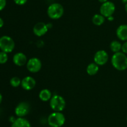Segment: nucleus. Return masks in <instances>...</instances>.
Returning <instances> with one entry per match:
<instances>
[{
  "label": "nucleus",
  "mask_w": 127,
  "mask_h": 127,
  "mask_svg": "<svg viewBox=\"0 0 127 127\" xmlns=\"http://www.w3.org/2000/svg\"><path fill=\"white\" fill-rule=\"evenodd\" d=\"M111 63L115 69L120 71L127 68V56L122 52L114 53L111 59Z\"/></svg>",
  "instance_id": "obj_1"
},
{
  "label": "nucleus",
  "mask_w": 127,
  "mask_h": 127,
  "mask_svg": "<svg viewBox=\"0 0 127 127\" xmlns=\"http://www.w3.org/2000/svg\"><path fill=\"white\" fill-rule=\"evenodd\" d=\"M47 14L52 19H58L64 14V7L58 2L51 4L47 9Z\"/></svg>",
  "instance_id": "obj_2"
},
{
  "label": "nucleus",
  "mask_w": 127,
  "mask_h": 127,
  "mask_svg": "<svg viewBox=\"0 0 127 127\" xmlns=\"http://www.w3.org/2000/svg\"><path fill=\"white\" fill-rule=\"evenodd\" d=\"M65 117L62 112H54L48 117V123L52 127H61L65 123Z\"/></svg>",
  "instance_id": "obj_3"
},
{
  "label": "nucleus",
  "mask_w": 127,
  "mask_h": 127,
  "mask_svg": "<svg viewBox=\"0 0 127 127\" xmlns=\"http://www.w3.org/2000/svg\"><path fill=\"white\" fill-rule=\"evenodd\" d=\"M50 106L54 112H61L66 107L64 98L59 95H55L50 100Z\"/></svg>",
  "instance_id": "obj_4"
},
{
  "label": "nucleus",
  "mask_w": 127,
  "mask_h": 127,
  "mask_svg": "<svg viewBox=\"0 0 127 127\" xmlns=\"http://www.w3.org/2000/svg\"><path fill=\"white\" fill-rule=\"evenodd\" d=\"M15 43L14 40L8 36H3L0 37V49L6 53H10L14 50Z\"/></svg>",
  "instance_id": "obj_5"
},
{
  "label": "nucleus",
  "mask_w": 127,
  "mask_h": 127,
  "mask_svg": "<svg viewBox=\"0 0 127 127\" xmlns=\"http://www.w3.org/2000/svg\"><path fill=\"white\" fill-rule=\"evenodd\" d=\"M115 11V5L111 1H107L102 4L100 7V14L107 18L110 16H113Z\"/></svg>",
  "instance_id": "obj_6"
},
{
  "label": "nucleus",
  "mask_w": 127,
  "mask_h": 127,
  "mask_svg": "<svg viewBox=\"0 0 127 127\" xmlns=\"http://www.w3.org/2000/svg\"><path fill=\"white\" fill-rule=\"evenodd\" d=\"M42 68V62L39 59L32 57L27 62V68L32 73H37L39 72Z\"/></svg>",
  "instance_id": "obj_7"
},
{
  "label": "nucleus",
  "mask_w": 127,
  "mask_h": 127,
  "mask_svg": "<svg viewBox=\"0 0 127 127\" xmlns=\"http://www.w3.org/2000/svg\"><path fill=\"white\" fill-rule=\"evenodd\" d=\"M94 61L98 65H104L109 61V55L104 50L98 51L94 55Z\"/></svg>",
  "instance_id": "obj_8"
},
{
  "label": "nucleus",
  "mask_w": 127,
  "mask_h": 127,
  "mask_svg": "<svg viewBox=\"0 0 127 127\" xmlns=\"http://www.w3.org/2000/svg\"><path fill=\"white\" fill-rule=\"evenodd\" d=\"M15 113L18 117H25L30 112V105L27 102H22L19 103L15 108Z\"/></svg>",
  "instance_id": "obj_9"
},
{
  "label": "nucleus",
  "mask_w": 127,
  "mask_h": 127,
  "mask_svg": "<svg viewBox=\"0 0 127 127\" xmlns=\"http://www.w3.org/2000/svg\"><path fill=\"white\" fill-rule=\"evenodd\" d=\"M48 30V25L43 22H37L33 28V32L35 35L38 37H41L47 32Z\"/></svg>",
  "instance_id": "obj_10"
},
{
  "label": "nucleus",
  "mask_w": 127,
  "mask_h": 127,
  "mask_svg": "<svg viewBox=\"0 0 127 127\" xmlns=\"http://www.w3.org/2000/svg\"><path fill=\"white\" fill-rule=\"evenodd\" d=\"M36 81L31 76H27L21 80V86L26 90H31L35 87Z\"/></svg>",
  "instance_id": "obj_11"
},
{
  "label": "nucleus",
  "mask_w": 127,
  "mask_h": 127,
  "mask_svg": "<svg viewBox=\"0 0 127 127\" xmlns=\"http://www.w3.org/2000/svg\"><path fill=\"white\" fill-rule=\"evenodd\" d=\"M12 61L15 65L19 66V67L24 65L27 62V57L22 52H17V53L15 54L12 58Z\"/></svg>",
  "instance_id": "obj_12"
},
{
  "label": "nucleus",
  "mask_w": 127,
  "mask_h": 127,
  "mask_svg": "<svg viewBox=\"0 0 127 127\" xmlns=\"http://www.w3.org/2000/svg\"><path fill=\"white\" fill-rule=\"evenodd\" d=\"M118 38L123 41H127V25L122 24L118 27L116 31Z\"/></svg>",
  "instance_id": "obj_13"
},
{
  "label": "nucleus",
  "mask_w": 127,
  "mask_h": 127,
  "mask_svg": "<svg viewBox=\"0 0 127 127\" xmlns=\"http://www.w3.org/2000/svg\"><path fill=\"white\" fill-rule=\"evenodd\" d=\"M11 127H32L29 121L24 117H18L11 124Z\"/></svg>",
  "instance_id": "obj_14"
},
{
  "label": "nucleus",
  "mask_w": 127,
  "mask_h": 127,
  "mask_svg": "<svg viewBox=\"0 0 127 127\" xmlns=\"http://www.w3.org/2000/svg\"><path fill=\"white\" fill-rule=\"evenodd\" d=\"M38 96H39L40 99L42 101H43V102L49 101L52 97V92H50V90L47 89V88H44V89L42 90L40 92Z\"/></svg>",
  "instance_id": "obj_15"
},
{
  "label": "nucleus",
  "mask_w": 127,
  "mask_h": 127,
  "mask_svg": "<svg viewBox=\"0 0 127 127\" xmlns=\"http://www.w3.org/2000/svg\"><path fill=\"white\" fill-rule=\"evenodd\" d=\"M99 65L94 62L91 63L86 68V72L89 75H94L99 72Z\"/></svg>",
  "instance_id": "obj_16"
},
{
  "label": "nucleus",
  "mask_w": 127,
  "mask_h": 127,
  "mask_svg": "<svg viewBox=\"0 0 127 127\" xmlns=\"http://www.w3.org/2000/svg\"><path fill=\"white\" fill-rule=\"evenodd\" d=\"M93 24L95 26H101L105 22V17L101 14H95L92 18Z\"/></svg>",
  "instance_id": "obj_17"
},
{
  "label": "nucleus",
  "mask_w": 127,
  "mask_h": 127,
  "mask_svg": "<svg viewBox=\"0 0 127 127\" xmlns=\"http://www.w3.org/2000/svg\"><path fill=\"white\" fill-rule=\"evenodd\" d=\"M122 44L118 41H113L110 44V48L111 51L114 53L120 52L122 50Z\"/></svg>",
  "instance_id": "obj_18"
},
{
  "label": "nucleus",
  "mask_w": 127,
  "mask_h": 127,
  "mask_svg": "<svg viewBox=\"0 0 127 127\" xmlns=\"http://www.w3.org/2000/svg\"><path fill=\"white\" fill-rule=\"evenodd\" d=\"M10 84L13 87H17L21 85V80L19 77H14L10 80Z\"/></svg>",
  "instance_id": "obj_19"
},
{
  "label": "nucleus",
  "mask_w": 127,
  "mask_h": 127,
  "mask_svg": "<svg viewBox=\"0 0 127 127\" xmlns=\"http://www.w3.org/2000/svg\"><path fill=\"white\" fill-rule=\"evenodd\" d=\"M8 60V56L7 54L4 52L1 51L0 52V64H4L7 62Z\"/></svg>",
  "instance_id": "obj_20"
},
{
  "label": "nucleus",
  "mask_w": 127,
  "mask_h": 127,
  "mask_svg": "<svg viewBox=\"0 0 127 127\" xmlns=\"http://www.w3.org/2000/svg\"><path fill=\"white\" fill-rule=\"evenodd\" d=\"M15 3L19 6H22L24 5L26 2H27V0H13Z\"/></svg>",
  "instance_id": "obj_21"
},
{
  "label": "nucleus",
  "mask_w": 127,
  "mask_h": 127,
  "mask_svg": "<svg viewBox=\"0 0 127 127\" xmlns=\"http://www.w3.org/2000/svg\"><path fill=\"white\" fill-rule=\"evenodd\" d=\"M6 5V0H0V11L3 10Z\"/></svg>",
  "instance_id": "obj_22"
},
{
  "label": "nucleus",
  "mask_w": 127,
  "mask_h": 127,
  "mask_svg": "<svg viewBox=\"0 0 127 127\" xmlns=\"http://www.w3.org/2000/svg\"><path fill=\"white\" fill-rule=\"evenodd\" d=\"M122 51L125 54H127V41H125L122 46Z\"/></svg>",
  "instance_id": "obj_23"
},
{
  "label": "nucleus",
  "mask_w": 127,
  "mask_h": 127,
  "mask_svg": "<svg viewBox=\"0 0 127 127\" xmlns=\"http://www.w3.org/2000/svg\"><path fill=\"white\" fill-rule=\"evenodd\" d=\"M4 26V21L1 17H0V28Z\"/></svg>",
  "instance_id": "obj_24"
},
{
  "label": "nucleus",
  "mask_w": 127,
  "mask_h": 127,
  "mask_svg": "<svg viewBox=\"0 0 127 127\" xmlns=\"http://www.w3.org/2000/svg\"><path fill=\"white\" fill-rule=\"evenodd\" d=\"M16 118H15L14 117H11L9 118V121H10V122H11V123H12L14 122L15 120H16Z\"/></svg>",
  "instance_id": "obj_25"
},
{
  "label": "nucleus",
  "mask_w": 127,
  "mask_h": 127,
  "mask_svg": "<svg viewBox=\"0 0 127 127\" xmlns=\"http://www.w3.org/2000/svg\"><path fill=\"white\" fill-rule=\"evenodd\" d=\"M107 19H108V21H114V17H113V16H109V17H107Z\"/></svg>",
  "instance_id": "obj_26"
},
{
  "label": "nucleus",
  "mask_w": 127,
  "mask_h": 127,
  "mask_svg": "<svg viewBox=\"0 0 127 127\" xmlns=\"http://www.w3.org/2000/svg\"><path fill=\"white\" fill-rule=\"evenodd\" d=\"M98 1H99V2H101V3L102 4V3H104V2H107V1H108V0H98Z\"/></svg>",
  "instance_id": "obj_27"
},
{
  "label": "nucleus",
  "mask_w": 127,
  "mask_h": 127,
  "mask_svg": "<svg viewBox=\"0 0 127 127\" xmlns=\"http://www.w3.org/2000/svg\"><path fill=\"white\" fill-rule=\"evenodd\" d=\"M2 95H1V93H0V104H1V102H2Z\"/></svg>",
  "instance_id": "obj_28"
},
{
  "label": "nucleus",
  "mask_w": 127,
  "mask_h": 127,
  "mask_svg": "<svg viewBox=\"0 0 127 127\" xmlns=\"http://www.w3.org/2000/svg\"><path fill=\"white\" fill-rule=\"evenodd\" d=\"M122 2L125 4L127 3V0H122Z\"/></svg>",
  "instance_id": "obj_29"
},
{
  "label": "nucleus",
  "mask_w": 127,
  "mask_h": 127,
  "mask_svg": "<svg viewBox=\"0 0 127 127\" xmlns=\"http://www.w3.org/2000/svg\"><path fill=\"white\" fill-rule=\"evenodd\" d=\"M125 11L127 12V3L125 4Z\"/></svg>",
  "instance_id": "obj_30"
},
{
  "label": "nucleus",
  "mask_w": 127,
  "mask_h": 127,
  "mask_svg": "<svg viewBox=\"0 0 127 127\" xmlns=\"http://www.w3.org/2000/svg\"></svg>",
  "instance_id": "obj_31"
}]
</instances>
